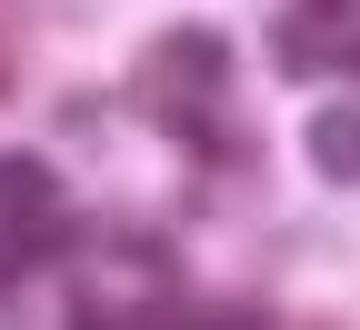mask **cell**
<instances>
[{
	"label": "cell",
	"mask_w": 360,
	"mask_h": 330,
	"mask_svg": "<svg viewBox=\"0 0 360 330\" xmlns=\"http://www.w3.org/2000/svg\"><path fill=\"white\" fill-rule=\"evenodd\" d=\"M150 80L180 90V101H220V90H231V40L210 20H180V30L150 40Z\"/></svg>",
	"instance_id": "cell-1"
},
{
	"label": "cell",
	"mask_w": 360,
	"mask_h": 330,
	"mask_svg": "<svg viewBox=\"0 0 360 330\" xmlns=\"http://www.w3.org/2000/svg\"><path fill=\"white\" fill-rule=\"evenodd\" d=\"M70 250H90V220L80 210H30V220H0V260L11 270H51V260H70Z\"/></svg>",
	"instance_id": "cell-2"
},
{
	"label": "cell",
	"mask_w": 360,
	"mask_h": 330,
	"mask_svg": "<svg viewBox=\"0 0 360 330\" xmlns=\"http://www.w3.org/2000/svg\"><path fill=\"white\" fill-rule=\"evenodd\" d=\"M300 151H310V170L330 191H360V101H321L300 120Z\"/></svg>",
	"instance_id": "cell-3"
},
{
	"label": "cell",
	"mask_w": 360,
	"mask_h": 330,
	"mask_svg": "<svg viewBox=\"0 0 360 330\" xmlns=\"http://www.w3.org/2000/svg\"><path fill=\"white\" fill-rule=\"evenodd\" d=\"M51 201H60V160L0 151V220H30V210H51Z\"/></svg>",
	"instance_id": "cell-4"
},
{
	"label": "cell",
	"mask_w": 360,
	"mask_h": 330,
	"mask_svg": "<svg viewBox=\"0 0 360 330\" xmlns=\"http://www.w3.org/2000/svg\"><path fill=\"white\" fill-rule=\"evenodd\" d=\"M110 250H120L130 270H150V280H180V241H170V230H150V220H120Z\"/></svg>",
	"instance_id": "cell-5"
},
{
	"label": "cell",
	"mask_w": 360,
	"mask_h": 330,
	"mask_svg": "<svg viewBox=\"0 0 360 330\" xmlns=\"http://www.w3.org/2000/svg\"><path fill=\"white\" fill-rule=\"evenodd\" d=\"M270 70H281V80H310V70H330V51H321V30H300V20H281V30H270Z\"/></svg>",
	"instance_id": "cell-6"
},
{
	"label": "cell",
	"mask_w": 360,
	"mask_h": 330,
	"mask_svg": "<svg viewBox=\"0 0 360 330\" xmlns=\"http://www.w3.org/2000/svg\"><path fill=\"white\" fill-rule=\"evenodd\" d=\"M120 330H191V310H180L170 291H150V300H130V310H120Z\"/></svg>",
	"instance_id": "cell-7"
},
{
	"label": "cell",
	"mask_w": 360,
	"mask_h": 330,
	"mask_svg": "<svg viewBox=\"0 0 360 330\" xmlns=\"http://www.w3.org/2000/svg\"><path fill=\"white\" fill-rule=\"evenodd\" d=\"M290 20H300V30H340V20H350V0H300Z\"/></svg>",
	"instance_id": "cell-8"
},
{
	"label": "cell",
	"mask_w": 360,
	"mask_h": 330,
	"mask_svg": "<svg viewBox=\"0 0 360 330\" xmlns=\"http://www.w3.org/2000/svg\"><path fill=\"white\" fill-rule=\"evenodd\" d=\"M70 330H120V310H101V300H70Z\"/></svg>",
	"instance_id": "cell-9"
},
{
	"label": "cell",
	"mask_w": 360,
	"mask_h": 330,
	"mask_svg": "<svg viewBox=\"0 0 360 330\" xmlns=\"http://www.w3.org/2000/svg\"><path fill=\"white\" fill-rule=\"evenodd\" d=\"M330 70H350V80H360V30L340 40V51H330Z\"/></svg>",
	"instance_id": "cell-10"
},
{
	"label": "cell",
	"mask_w": 360,
	"mask_h": 330,
	"mask_svg": "<svg viewBox=\"0 0 360 330\" xmlns=\"http://www.w3.org/2000/svg\"><path fill=\"white\" fill-rule=\"evenodd\" d=\"M0 310H11V260H0Z\"/></svg>",
	"instance_id": "cell-11"
},
{
	"label": "cell",
	"mask_w": 360,
	"mask_h": 330,
	"mask_svg": "<svg viewBox=\"0 0 360 330\" xmlns=\"http://www.w3.org/2000/svg\"><path fill=\"white\" fill-rule=\"evenodd\" d=\"M0 101H11V80H0Z\"/></svg>",
	"instance_id": "cell-12"
}]
</instances>
